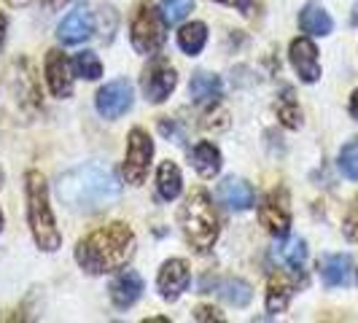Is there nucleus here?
I'll use <instances>...</instances> for the list:
<instances>
[{
  "mask_svg": "<svg viewBox=\"0 0 358 323\" xmlns=\"http://www.w3.org/2000/svg\"><path fill=\"white\" fill-rule=\"evenodd\" d=\"M57 197L73 213H103L108 208H113L116 199L122 197V183L108 164L87 162L59 175Z\"/></svg>",
  "mask_w": 358,
  "mask_h": 323,
  "instance_id": "1",
  "label": "nucleus"
},
{
  "mask_svg": "<svg viewBox=\"0 0 358 323\" xmlns=\"http://www.w3.org/2000/svg\"><path fill=\"white\" fill-rule=\"evenodd\" d=\"M132 256H135V232L122 221L94 229L76 245V261L90 275L124 269Z\"/></svg>",
  "mask_w": 358,
  "mask_h": 323,
  "instance_id": "2",
  "label": "nucleus"
},
{
  "mask_svg": "<svg viewBox=\"0 0 358 323\" xmlns=\"http://www.w3.org/2000/svg\"><path fill=\"white\" fill-rule=\"evenodd\" d=\"M27 221H30V232L41 251L52 253L62 245V234L57 229L52 205H49V186L38 170H30L27 178Z\"/></svg>",
  "mask_w": 358,
  "mask_h": 323,
  "instance_id": "3",
  "label": "nucleus"
},
{
  "mask_svg": "<svg viewBox=\"0 0 358 323\" xmlns=\"http://www.w3.org/2000/svg\"><path fill=\"white\" fill-rule=\"evenodd\" d=\"M180 229L189 245L199 253H208L218 240V215L205 189H194L180 208Z\"/></svg>",
  "mask_w": 358,
  "mask_h": 323,
  "instance_id": "4",
  "label": "nucleus"
},
{
  "mask_svg": "<svg viewBox=\"0 0 358 323\" xmlns=\"http://www.w3.org/2000/svg\"><path fill=\"white\" fill-rule=\"evenodd\" d=\"M164 14H162L157 6L151 3H141L135 17H132V27H129V38H132V46L138 54H157L167 38L164 30Z\"/></svg>",
  "mask_w": 358,
  "mask_h": 323,
  "instance_id": "5",
  "label": "nucleus"
},
{
  "mask_svg": "<svg viewBox=\"0 0 358 323\" xmlns=\"http://www.w3.org/2000/svg\"><path fill=\"white\" fill-rule=\"evenodd\" d=\"M154 159V141L151 135L135 127L129 132V141H127V157H124V178L132 186H141L148 175V164Z\"/></svg>",
  "mask_w": 358,
  "mask_h": 323,
  "instance_id": "6",
  "label": "nucleus"
},
{
  "mask_svg": "<svg viewBox=\"0 0 358 323\" xmlns=\"http://www.w3.org/2000/svg\"><path fill=\"white\" fill-rule=\"evenodd\" d=\"M259 221L272 237H286L291 229V199L283 186L272 189L259 205Z\"/></svg>",
  "mask_w": 358,
  "mask_h": 323,
  "instance_id": "7",
  "label": "nucleus"
},
{
  "mask_svg": "<svg viewBox=\"0 0 358 323\" xmlns=\"http://www.w3.org/2000/svg\"><path fill=\"white\" fill-rule=\"evenodd\" d=\"M176 87H178V73H176V68H173L167 59L157 57L143 73L145 97H148L151 103H164V100L173 94Z\"/></svg>",
  "mask_w": 358,
  "mask_h": 323,
  "instance_id": "8",
  "label": "nucleus"
},
{
  "mask_svg": "<svg viewBox=\"0 0 358 323\" xmlns=\"http://www.w3.org/2000/svg\"><path fill=\"white\" fill-rule=\"evenodd\" d=\"M132 84L127 78H116V81H108L103 89L97 92V113L103 119H119L124 116L127 110L132 108Z\"/></svg>",
  "mask_w": 358,
  "mask_h": 323,
  "instance_id": "9",
  "label": "nucleus"
},
{
  "mask_svg": "<svg viewBox=\"0 0 358 323\" xmlns=\"http://www.w3.org/2000/svg\"><path fill=\"white\" fill-rule=\"evenodd\" d=\"M288 57H291V65L294 71L299 73V78L305 84H315L321 78V62H318V49L310 38H296L291 41V49H288Z\"/></svg>",
  "mask_w": 358,
  "mask_h": 323,
  "instance_id": "10",
  "label": "nucleus"
},
{
  "mask_svg": "<svg viewBox=\"0 0 358 323\" xmlns=\"http://www.w3.org/2000/svg\"><path fill=\"white\" fill-rule=\"evenodd\" d=\"M189 278H192V272H189V264H186L183 259H170V261H164L159 269V278H157L162 299L176 302L180 294L189 288Z\"/></svg>",
  "mask_w": 358,
  "mask_h": 323,
  "instance_id": "11",
  "label": "nucleus"
},
{
  "mask_svg": "<svg viewBox=\"0 0 358 323\" xmlns=\"http://www.w3.org/2000/svg\"><path fill=\"white\" fill-rule=\"evenodd\" d=\"M46 81L54 97H71L73 94V71L71 59L59 49H52L46 54Z\"/></svg>",
  "mask_w": 358,
  "mask_h": 323,
  "instance_id": "12",
  "label": "nucleus"
},
{
  "mask_svg": "<svg viewBox=\"0 0 358 323\" xmlns=\"http://www.w3.org/2000/svg\"><path fill=\"white\" fill-rule=\"evenodd\" d=\"M92 33H94V17H92V11H87V8L71 11L68 17L59 22V27H57V38L62 43H68V46L90 41Z\"/></svg>",
  "mask_w": 358,
  "mask_h": 323,
  "instance_id": "13",
  "label": "nucleus"
},
{
  "mask_svg": "<svg viewBox=\"0 0 358 323\" xmlns=\"http://www.w3.org/2000/svg\"><path fill=\"white\" fill-rule=\"evenodd\" d=\"M143 294V280L135 269H122L113 280H110V302L119 307V310H127L132 307Z\"/></svg>",
  "mask_w": 358,
  "mask_h": 323,
  "instance_id": "14",
  "label": "nucleus"
},
{
  "mask_svg": "<svg viewBox=\"0 0 358 323\" xmlns=\"http://www.w3.org/2000/svg\"><path fill=\"white\" fill-rule=\"evenodd\" d=\"M218 199H221V205H227L229 210H234V213H243V210L253 208L256 194H253V186L248 183V180L227 178L221 186H218Z\"/></svg>",
  "mask_w": 358,
  "mask_h": 323,
  "instance_id": "15",
  "label": "nucleus"
},
{
  "mask_svg": "<svg viewBox=\"0 0 358 323\" xmlns=\"http://www.w3.org/2000/svg\"><path fill=\"white\" fill-rule=\"evenodd\" d=\"M350 267H353V259L348 253H331V256H323L318 269H321V278L326 286H345L350 280Z\"/></svg>",
  "mask_w": 358,
  "mask_h": 323,
  "instance_id": "16",
  "label": "nucleus"
},
{
  "mask_svg": "<svg viewBox=\"0 0 358 323\" xmlns=\"http://www.w3.org/2000/svg\"><path fill=\"white\" fill-rule=\"evenodd\" d=\"M189 97L197 103V106H210L221 97V78L215 73L199 71L194 73L192 84H189Z\"/></svg>",
  "mask_w": 358,
  "mask_h": 323,
  "instance_id": "17",
  "label": "nucleus"
},
{
  "mask_svg": "<svg viewBox=\"0 0 358 323\" xmlns=\"http://www.w3.org/2000/svg\"><path fill=\"white\" fill-rule=\"evenodd\" d=\"M294 296V283L288 280L286 275H272L267 283V313L278 315L283 313Z\"/></svg>",
  "mask_w": 358,
  "mask_h": 323,
  "instance_id": "18",
  "label": "nucleus"
},
{
  "mask_svg": "<svg viewBox=\"0 0 358 323\" xmlns=\"http://www.w3.org/2000/svg\"><path fill=\"white\" fill-rule=\"evenodd\" d=\"M192 164H194V170H197L202 178H213V175H218V170H221V151L213 143L202 141L192 151Z\"/></svg>",
  "mask_w": 358,
  "mask_h": 323,
  "instance_id": "19",
  "label": "nucleus"
},
{
  "mask_svg": "<svg viewBox=\"0 0 358 323\" xmlns=\"http://www.w3.org/2000/svg\"><path fill=\"white\" fill-rule=\"evenodd\" d=\"M299 24H302V30L310 33V36H329V33L334 30L331 17L323 11L318 3H310V6L302 8V14H299Z\"/></svg>",
  "mask_w": 358,
  "mask_h": 323,
  "instance_id": "20",
  "label": "nucleus"
},
{
  "mask_svg": "<svg viewBox=\"0 0 358 323\" xmlns=\"http://www.w3.org/2000/svg\"><path fill=\"white\" fill-rule=\"evenodd\" d=\"M157 189H159V197L173 202L183 189V178H180V170L176 162H162L159 173H157Z\"/></svg>",
  "mask_w": 358,
  "mask_h": 323,
  "instance_id": "21",
  "label": "nucleus"
},
{
  "mask_svg": "<svg viewBox=\"0 0 358 323\" xmlns=\"http://www.w3.org/2000/svg\"><path fill=\"white\" fill-rule=\"evenodd\" d=\"M205 41H208V27L202 22H189L178 30V46L192 57L205 49Z\"/></svg>",
  "mask_w": 358,
  "mask_h": 323,
  "instance_id": "22",
  "label": "nucleus"
},
{
  "mask_svg": "<svg viewBox=\"0 0 358 323\" xmlns=\"http://www.w3.org/2000/svg\"><path fill=\"white\" fill-rule=\"evenodd\" d=\"M275 110H278V119L283 122V127H288V129H299L302 127V108L294 100V92L291 89H283V94L278 97Z\"/></svg>",
  "mask_w": 358,
  "mask_h": 323,
  "instance_id": "23",
  "label": "nucleus"
},
{
  "mask_svg": "<svg viewBox=\"0 0 358 323\" xmlns=\"http://www.w3.org/2000/svg\"><path fill=\"white\" fill-rule=\"evenodd\" d=\"M278 256H280V261L291 267L294 272H299V269L305 267V259H307V245L302 237H288L286 243L278 248Z\"/></svg>",
  "mask_w": 358,
  "mask_h": 323,
  "instance_id": "24",
  "label": "nucleus"
},
{
  "mask_svg": "<svg viewBox=\"0 0 358 323\" xmlns=\"http://www.w3.org/2000/svg\"><path fill=\"white\" fill-rule=\"evenodd\" d=\"M218 294L234 307H245L248 302H251V286H248L245 280H237V278L224 280V283L218 286Z\"/></svg>",
  "mask_w": 358,
  "mask_h": 323,
  "instance_id": "25",
  "label": "nucleus"
},
{
  "mask_svg": "<svg viewBox=\"0 0 358 323\" xmlns=\"http://www.w3.org/2000/svg\"><path fill=\"white\" fill-rule=\"evenodd\" d=\"M73 68H76V73H78L81 78H87V81H97V78L103 76V65H100V59H97V54L94 52L76 54Z\"/></svg>",
  "mask_w": 358,
  "mask_h": 323,
  "instance_id": "26",
  "label": "nucleus"
},
{
  "mask_svg": "<svg viewBox=\"0 0 358 323\" xmlns=\"http://www.w3.org/2000/svg\"><path fill=\"white\" fill-rule=\"evenodd\" d=\"M340 170H342V175H345V178L358 180V138H353L348 145H342Z\"/></svg>",
  "mask_w": 358,
  "mask_h": 323,
  "instance_id": "27",
  "label": "nucleus"
},
{
  "mask_svg": "<svg viewBox=\"0 0 358 323\" xmlns=\"http://www.w3.org/2000/svg\"><path fill=\"white\" fill-rule=\"evenodd\" d=\"M192 0H164V19L170 22V24H176V22H180V19L189 17V11H192Z\"/></svg>",
  "mask_w": 358,
  "mask_h": 323,
  "instance_id": "28",
  "label": "nucleus"
},
{
  "mask_svg": "<svg viewBox=\"0 0 358 323\" xmlns=\"http://www.w3.org/2000/svg\"><path fill=\"white\" fill-rule=\"evenodd\" d=\"M194 321L199 323H208V321H215V323H224V315L215 310V307H208V305H199L194 310Z\"/></svg>",
  "mask_w": 358,
  "mask_h": 323,
  "instance_id": "29",
  "label": "nucleus"
},
{
  "mask_svg": "<svg viewBox=\"0 0 358 323\" xmlns=\"http://www.w3.org/2000/svg\"><path fill=\"white\" fill-rule=\"evenodd\" d=\"M215 3H221V6H232V8H240L243 14H251V8H253V0H215Z\"/></svg>",
  "mask_w": 358,
  "mask_h": 323,
  "instance_id": "30",
  "label": "nucleus"
},
{
  "mask_svg": "<svg viewBox=\"0 0 358 323\" xmlns=\"http://www.w3.org/2000/svg\"><path fill=\"white\" fill-rule=\"evenodd\" d=\"M350 116L358 119V89L353 92V97H350Z\"/></svg>",
  "mask_w": 358,
  "mask_h": 323,
  "instance_id": "31",
  "label": "nucleus"
},
{
  "mask_svg": "<svg viewBox=\"0 0 358 323\" xmlns=\"http://www.w3.org/2000/svg\"><path fill=\"white\" fill-rule=\"evenodd\" d=\"M6 30H8V19L0 14V43H3V38H6Z\"/></svg>",
  "mask_w": 358,
  "mask_h": 323,
  "instance_id": "32",
  "label": "nucleus"
},
{
  "mask_svg": "<svg viewBox=\"0 0 358 323\" xmlns=\"http://www.w3.org/2000/svg\"><path fill=\"white\" fill-rule=\"evenodd\" d=\"M43 3H46L49 8H62V6L68 3V0H43Z\"/></svg>",
  "mask_w": 358,
  "mask_h": 323,
  "instance_id": "33",
  "label": "nucleus"
},
{
  "mask_svg": "<svg viewBox=\"0 0 358 323\" xmlns=\"http://www.w3.org/2000/svg\"><path fill=\"white\" fill-rule=\"evenodd\" d=\"M8 6H27V3H33V0H6Z\"/></svg>",
  "mask_w": 358,
  "mask_h": 323,
  "instance_id": "34",
  "label": "nucleus"
},
{
  "mask_svg": "<svg viewBox=\"0 0 358 323\" xmlns=\"http://www.w3.org/2000/svg\"><path fill=\"white\" fill-rule=\"evenodd\" d=\"M0 186H3V170H0Z\"/></svg>",
  "mask_w": 358,
  "mask_h": 323,
  "instance_id": "35",
  "label": "nucleus"
},
{
  "mask_svg": "<svg viewBox=\"0 0 358 323\" xmlns=\"http://www.w3.org/2000/svg\"><path fill=\"white\" fill-rule=\"evenodd\" d=\"M0 229H3V213H0Z\"/></svg>",
  "mask_w": 358,
  "mask_h": 323,
  "instance_id": "36",
  "label": "nucleus"
}]
</instances>
